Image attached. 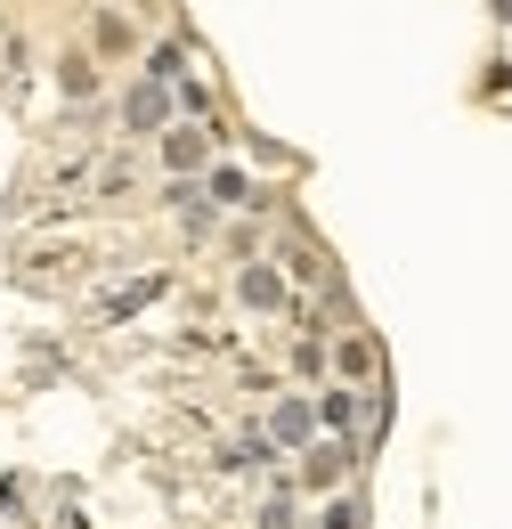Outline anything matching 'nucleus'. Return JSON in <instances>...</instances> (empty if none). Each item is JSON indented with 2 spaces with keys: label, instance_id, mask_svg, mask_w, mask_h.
Returning <instances> with one entry per match:
<instances>
[{
  "label": "nucleus",
  "instance_id": "0eeeda50",
  "mask_svg": "<svg viewBox=\"0 0 512 529\" xmlns=\"http://www.w3.org/2000/svg\"><path fill=\"white\" fill-rule=\"evenodd\" d=\"M326 529H358V505H334V513H326Z\"/></svg>",
  "mask_w": 512,
  "mask_h": 529
},
{
  "label": "nucleus",
  "instance_id": "20e7f679",
  "mask_svg": "<svg viewBox=\"0 0 512 529\" xmlns=\"http://www.w3.org/2000/svg\"><path fill=\"white\" fill-rule=\"evenodd\" d=\"M277 440H309V407H301V399L277 407Z\"/></svg>",
  "mask_w": 512,
  "mask_h": 529
},
{
  "label": "nucleus",
  "instance_id": "7ed1b4c3",
  "mask_svg": "<svg viewBox=\"0 0 512 529\" xmlns=\"http://www.w3.org/2000/svg\"><path fill=\"white\" fill-rule=\"evenodd\" d=\"M131 123H139V131H147V123H163V82H147V90L131 98Z\"/></svg>",
  "mask_w": 512,
  "mask_h": 529
},
{
  "label": "nucleus",
  "instance_id": "39448f33",
  "mask_svg": "<svg viewBox=\"0 0 512 529\" xmlns=\"http://www.w3.org/2000/svg\"><path fill=\"white\" fill-rule=\"evenodd\" d=\"M163 155H171V163H196V155H204V131H171Z\"/></svg>",
  "mask_w": 512,
  "mask_h": 529
},
{
  "label": "nucleus",
  "instance_id": "f03ea898",
  "mask_svg": "<svg viewBox=\"0 0 512 529\" xmlns=\"http://www.w3.org/2000/svg\"><path fill=\"white\" fill-rule=\"evenodd\" d=\"M317 416H326L334 432H350V424H358V391H326V407H317Z\"/></svg>",
  "mask_w": 512,
  "mask_h": 529
},
{
  "label": "nucleus",
  "instance_id": "6e6552de",
  "mask_svg": "<svg viewBox=\"0 0 512 529\" xmlns=\"http://www.w3.org/2000/svg\"><path fill=\"white\" fill-rule=\"evenodd\" d=\"M496 9H504V17H512V0H496Z\"/></svg>",
  "mask_w": 512,
  "mask_h": 529
},
{
  "label": "nucleus",
  "instance_id": "423d86ee",
  "mask_svg": "<svg viewBox=\"0 0 512 529\" xmlns=\"http://www.w3.org/2000/svg\"><path fill=\"white\" fill-rule=\"evenodd\" d=\"M261 529H293V505H285V497H269V505H261Z\"/></svg>",
  "mask_w": 512,
  "mask_h": 529
},
{
  "label": "nucleus",
  "instance_id": "f257e3e1",
  "mask_svg": "<svg viewBox=\"0 0 512 529\" xmlns=\"http://www.w3.org/2000/svg\"><path fill=\"white\" fill-rule=\"evenodd\" d=\"M244 302L277 310V302H285V277H269V269H244Z\"/></svg>",
  "mask_w": 512,
  "mask_h": 529
}]
</instances>
